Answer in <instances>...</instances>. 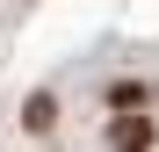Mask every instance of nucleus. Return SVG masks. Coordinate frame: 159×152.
Wrapping results in <instances>:
<instances>
[{"label": "nucleus", "instance_id": "obj_2", "mask_svg": "<svg viewBox=\"0 0 159 152\" xmlns=\"http://www.w3.org/2000/svg\"><path fill=\"white\" fill-rule=\"evenodd\" d=\"M145 94H152L145 80H116V87H109V101H116V109H145Z\"/></svg>", "mask_w": 159, "mask_h": 152}, {"label": "nucleus", "instance_id": "obj_1", "mask_svg": "<svg viewBox=\"0 0 159 152\" xmlns=\"http://www.w3.org/2000/svg\"><path fill=\"white\" fill-rule=\"evenodd\" d=\"M109 145H116V152H152L159 138H152V123H145V116H116V131H109Z\"/></svg>", "mask_w": 159, "mask_h": 152}]
</instances>
